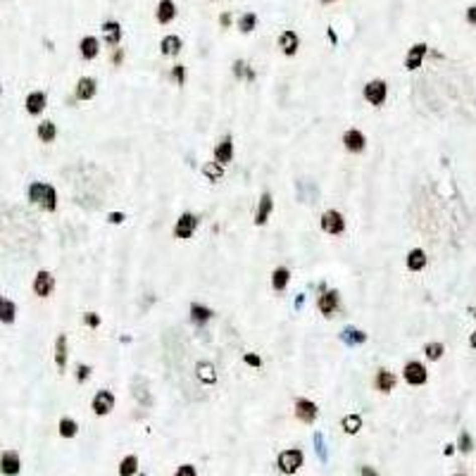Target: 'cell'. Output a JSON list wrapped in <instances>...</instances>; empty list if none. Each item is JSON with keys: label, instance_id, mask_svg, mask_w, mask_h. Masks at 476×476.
<instances>
[{"label": "cell", "instance_id": "6da1fadb", "mask_svg": "<svg viewBox=\"0 0 476 476\" xmlns=\"http://www.w3.org/2000/svg\"><path fill=\"white\" fill-rule=\"evenodd\" d=\"M300 467H303V452L298 448L283 450V452L278 455V469H281L283 474H296Z\"/></svg>", "mask_w": 476, "mask_h": 476}, {"label": "cell", "instance_id": "7a4b0ae2", "mask_svg": "<svg viewBox=\"0 0 476 476\" xmlns=\"http://www.w3.org/2000/svg\"><path fill=\"white\" fill-rule=\"evenodd\" d=\"M322 231L331 236H338L345 231V219L338 210H326L322 215Z\"/></svg>", "mask_w": 476, "mask_h": 476}, {"label": "cell", "instance_id": "3957f363", "mask_svg": "<svg viewBox=\"0 0 476 476\" xmlns=\"http://www.w3.org/2000/svg\"><path fill=\"white\" fill-rule=\"evenodd\" d=\"M364 98H367V103H371L374 108H381L384 103H386V96H388V86L386 81H369L367 86H364Z\"/></svg>", "mask_w": 476, "mask_h": 476}, {"label": "cell", "instance_id": "277c9868", "mask_svg": "<svg viewBox=\"0 0 476 476\" xmlns=\"http://www.w3.org/2000/svg\"><path fill=\"white\" fill-rule=\"evenodd\" d=\"M426 378H429V374H426V367H424L422 362L412 359V362L405 364V381H407L410 386H424Z\"/></svg>", "mask_w": 476, "mask_h": 476}, {"label": "cell", "instance_id": "5b68a950", "mask_svg": "<svg viewBox=\"0 0 476 476\" xmlns=\"http://www.w3.org/2000/svg\"><path fill=\"white\" fill-rule=\"evenodd\" d=\"M198 226V217L191 215V212H183V215L176 219V226H174V236L176 238H191L193 231Z\"/></svg>", "mask_w": 476, "mask_h": 476}, {"label": "cell", "instance_id": "8992f818", "mask_svg": "<svg viewBox=\"0 0 476 476\" xmlns=\"http://www.w3.org/2000/svg\"><path fill=\"white\" fill-rule=\"evenodd\" d=\"M317 307H319V312H322L324 317H331L333 312L341 307V296H338L336 291H324L322 296H319Z\"/></svg>", "mask_w": 476, "mask_h": 476}, {"label": "cell", "instance_id": "52a82bcc", "mask_svg": "<svg viewBox=\"0 0 476 476\" xmlns=\"http://www.w3.org/2000/svg\"><path fill=\"white\" fill-rule=\"evenodd\" d=\"M317 414H319V410H317V405L312 403V400H307V398H300L296 403V417L300 419L303 424H312L317 419Z\"/></svg>", "mask_w": 476, "mask_h": 476}, {"label": "cell", "instance_id": "ba28073f", "mask_svg": "<svg viewBox=\"0 0 476 476\" xmlns=\"http://www.w3.org/2000/svg\"><path fill=\"white\" fill-rule=\"evenodd\" d=\"M343 145H345V150H350V153H362V150L367 148V138H364L362 131L350 129V131L343 134Z\"/></svg>", "mask_w": 476, "mask_h": 476}, {"label": "cell", "instance_id": "9c48e42d", "mask_svg": "<svg viewBox=\"0 0 476 476\" xmlns=\"http://www.w3.org/2000/svg\"><path fill=\"white\" fill-rule=\"evenodd\" d=\"M55 288V278L50 271H38L36 278H34V293H36L38 298H48L50 293H53Z\"/></svg>", "mask_w": 476, "mask_h": 476}, {"label": "cell", "instance_id": "30bf717a", "mask_svg": "<svg viewBox=\"0 0 476 476\" xmlns=\"http://www.w3.org/2000/svg\"><path fill=\"white\" fill-rule=\"evenodd\" d=\"M112 410H115V396L110 391H98L93 398V412L103 417V414H110Z\"/></svg>", "mask_w": 476, "mask_h": 476}, {"label": "cell", "instance_id": "8fae6325", "mask_svg": "<svg viewBox=\"0 0 476 476\" xmlns=\"http://www.w3.org/2000/svg\"><path fill=\"white\" fill-rule=\"evenodd\" d=\"M19 469H22V462H19L17 452H15V450L3 452V457H0V471H3L5 476H17Z\"/></svg>", "mask_w": 476, "mask_h": 476}, {"label": "cell", "instance_id": "7c38bea8", "mask_svg": "<svg viewBox=\"0 0 476 476\" xmlns=\"http://www.w3.org/2000/svg\"><path fill=\"white\" fill-rule=\"evenodd\" d=\"M426 43H417V45H412L410 48V53H407V57H405V67L410 69V72H414V69H419L422 67V60H424V55H426Z\"/></svg>", "mask_w": 476, "mask_h": 476}, {"label": "cell", "instance_id": "4fadbf2b", "mask_svg": "<svg viewBox=\"0 0 476 476\" xmlns=\"http://www.w3.org/2000/svg\"><path fill=\"white\" fill-rule=\"evenodd\" d=\"M96 79H90V76H81L79 81H76V90H74V96H76V100H90L93 96H96Z\"/></svg>", "mask_w": 476, "mask_h": 476}, {"label": "cell", "instance_id": "5bb4252c", "mask_svg": "<svg viewBox=\"0 0 476 476\" xmlns=\"http://www.w3.org/2000/svg\"><path fill=\"white\" fill-rule=\"evenodd\" d=\"M271 207H274V198H271V193H262L260 207H257V215H255V224L262 226L264 222H267V219H269Z\"/></svg>", "mask_w": 476, "mask_h": 476}, {"label": "cell", "instance_id": "9a60e30c", "mask_svg": "<svg viewBox=\"0 0 476 476\" xmlns=\"http://www.w3.org/2000/svg\"><path fill=\"white\" fill-rule=\"evenodd\" d=\"M215 160L219 162V164H226V162L234 160V141H231V136H226L222 143L217 145L215 150Z\"/></svg>", "mask_w": 476, "mask_h": 476}, {"label": "cell", "instance_id": "2e32d148", "mask_svg": "<svg viewBox=\"0 0 476 476\" xmlns=\"http://www.w3.org/2000/svg\"><path fill=\"white\" fill-rule=\"evenodd\" d=\"M103 36H105V43L108 45H119V41H122V27H119V22H105L103 24Z\"/></svg>", "mask_w": 476, "mask_h": 476}, {"label": "cell", "instance_id": "e0dca14e", "mask_svg": "<svg viewBox=\"0 0 476 476\" xmlns=\"http://www.w3.org/2000/svg\"><path fill=\"white\" fill-rule=\"evenodd\" d=\"M45 93H41V90H34V93H29L27 96V112L29 115H41L45 110Z\"/></svg>", "mask_w": 476, "mask_h": 476}, {"label": "cell", "instance_id": "ac0fdd59", "mask_svg": "<svg viewBox=\"0 0 476 476\" xmlns=\"http://www.w3.org/2000/svg\"><path fill=\"white\" fill-rule=\"evenodd\" d=\"M212 310L210 307H205V305H198V303H193L191 305V322L196 324V326H203V324H207L210 319H212Z\"/></svg>", "mask_w": 476, "mask_h": 476}, {"label": "cell", "instance_id": "d6986e66", "mask_svg": "<svg viewBox=\"0 0 476 476\" xmlns=\"http://www.w3.org/2000/svg\"><path fill=\"white\" fill-rule=\"evenodd\" d=\"M376 388L381 393H391L396 388V374L388 369H378L376 371Z\"/></svg>", "mask_w": 476, "mask_h": 476}, {"label": "cell", "instance_id": "ffe728a7", "mask_svg": "<svg viewBox=\"0 0 476 476\" xmlns=\"http://www.w3.org/2000/svg\"><path fill=\"white\" fill-rule=\"evenodd\" d=\"M278 45H281L283 55H296L298 53V45H300L298 34H296V31H283V34H281V38H278Z\"/></svg>", "mask_w": 476, "mask_h": 476}, {"label": "cell", "instance_id": "44dd1931", "mask_svg": "<svg viewBox=\"0 0 476 476\" xmlns=\"http://www.w3.org/2000/svg\"><path fill=\"white\" fill-rule=\"evenodd\" d=\"M55 364L60 371H64V367H67V336L64 333H60L55 341Z\"/></svg>", "mask_w": 476, "mask_h": 476}, {"label": "cell", "instance_id": "7402d4cb", "mask_svg": "<svg viewBox=\"0 0 476 476\" xmlns=\"http://www.w3.org/2000/svg\"><path fill=\"white\" fill-rule=\"evenodd\" d=\"M341 341L345 345H362V343H367V333L355 329V326H348V329H343Z\"/></svg>", "mask_w": 476, "mask_h": 476}, {"label": "cell", "instance_id": "603a6c76", "mask_svg": "<svg viewBox=\"0 0 476 476\" xmlns=\"http://www.w3.org/2000/svg\"><path fill=\"white\" fill-rule=\"evenodd\" d=\"M79 50H81V57L83 60H93L96 55H98V50H100V43H98V38H93V36H86V38H81V43H79Z\"/></svg>", "mask_w": 476, "mask_h": 476}, {"label": "cell", "instance_id": "cb8c5ba5", "mask_svg": "<svg viewBox=\"0 0 476 476\" xmlns=\"http://www.w3.org/2000/svg\"><path fill=\"white\" fill-rule=\"evenodd\" d=\"M424 267H426V252H424L422 248L410 250V255H407V269L410 271H422Z\"/></svg>", "mask_w": 476, "mask_h": 476}, {"label": "cell", "instance_id": "d4e9b609", "mask_svg": "<svg viewBox=\"0 0 476 476\" xmlns=\"http://www.w3.org/2000/svg\"><path fill=\"white\" fill-rule=\"evenodd\" d=\"M174 17H176V5L171 0H162L160 5H157V22L160 24H169Z\"/></svg>", "mask_w": 476, "mask_h": 476}, {"label": "cell", "instance_id": "484cf974", "mask_svg": "<svg viewBox=\"0 0 476 476\" xmlns=\"http://www.w3.org/2000/svg\"><path fill=\"white\" fill-rule=\"evenodd\" d=\"M15 317H17V307H15V303L0 296V322H3V324H12V322H15Z\"/></svg>", "mask_w": 476, "mask_h": 476}, {"label": "cell", "instance_id": "4316f807", "mask_svg": "<svg viewBox=\"0 0 476 476\" xmlns=\"http://www.w3.org/2000/svg\"><path fill=\"white\" fill-rule=\"evenodd\" d=\"M196 374H198V378L203 381V384H207V386L217 381L215 364H210V362H198V367H196Z\"/></svg>", "mask_w": 476, "mask_h": 476}, {"label": "cell", "instance_id": "83f0119b", "mask_svg": "<svg viewBox=\"0 0 476 476\" xmlns=\"http://www.w3.org/2000/svg\"><path fill=\"white\" fill-rule=\"evenodd\" d=\"M45 191H48V183H43V181H34V183L29 186L27 196H29V200H31L34 205H41V203H43V198H45Z\"/></svg>", "mask_w": 476, "mask_h": 476}, {"label": "cell", "instance_id": "f1b7e54d", "mask_svg": "<svg viewBox=\"0 0 476 476\" xmlns=\"http://www.w3.org/2000/svg\"><path fill=\"white\" fill-rule=\"evenodd\" d=\"M160 48L167 57H174V55L181 53V38L179 36H164L162 38V43H160Z\"/></svg>", "mask_w": 476, "mask_h": 476}, {"label": "cell", "instance_id": "f546056e", "mask_svg": "<svg viewBox=\"0 0 476 476\" xmlns=\"http://www.w3.org/2000/svg\"><path fill=\"white\" fill-rule=\"evenodd\" d=\"M288 281H291V271H288L286 267L274 269V274H271V288H274V291H283V288L288 286Z\"/></svg>", "mask_w": 476, "mask_h": 476}, {"label": "cell", "instance_id": "4dcf8cb0", "mask_svg": "<svg viewBox=\"0 0 476 476\" xmlns=\"http://www.w3.org/2000/svg\"><path fill=\"white\" fill-rule=\"evenodd\" d=\"M38 138L43 141V143H53L55 141V136H57V129H55V124L53 122H41L38 124Z\"/></svg>", "mask_w": 476, "mask_h": 476}, {"label": "cell", "instance_id": "1f68e13d", "mask_svg": "<svg viewBox=\"0 0 476 476\" xmlns=\"http://www.w3.org/2000/svg\"><path fill=\"white\" fill-rule=\"evenodd\" d=\"M341 426H343V431H345V433L355 436V433L362 429V417H359V414H348V417H343Z\"/></svg>", "mask_w": 476, "mask_h": 476}, {"label": "cell", "instance_id": "d6a6232c", "mask_svg": "<svg viewBox=\"0 0 476 476\" xmlns=\"http://www.w3.org/2000/svg\"><path fill=\"white\" fill-rule=\"evenodd\" d=\"M234 76H236V79L255 81V72H252V67H248V62H243V60H236V62H234Z\"/></svg>", "mask_w": 476, "mask_h": 476}, {"label": "cell", "instance_id": "836d02e7", "mask_svg": "<svg viewBox=\"0 0 476 476\" xmlns=\"http://www.w3.org/2000/svg\"><path fill=\"white\" fill-rule=\"evenodd\" d=\"M203 174H205L210 181H219L224 176V167H222L219 162H207L205 167H203Z\"/></svg>", "mask_w": 476, "mask_h": 476}, {"label": "cell", "instance_id": "e575fe53", "mask_svg": "<svg viewBox=\"0 0 476 476\" xmlns=\"http://www.w3.org/2000/svg\"><path fill=\"white\" fill-rule=\"evenodd\" d=\"M136 471H138V459H136L134 455H129V457L122 459V464H119V476H134Z\"/></svg>", "mask_w": 476, "mask_h": 476}, {"label": "cell", "instance_id": "d590c367", "mask_svg": "<svg viewBox=\"0 0 476 476\" xmlns=\"http://www.w3.org/2000/svg\"><path fill=\"white\" fill-rule=\"evenodd\" d=\"M76 431H79V426H76L74 419H69V417L60 419V436H62V438H74Z\"/></svg>", "mask_w": 476, "mask_h": 476}, {"label": "cell", "instance_id": "8d00e7d4", "mask_svg": "<svg viewBox=\"0 0 476 476\" xmlns=\"http://www.w3.org/2000/svg\"><path fill=\"white\" fill-rule=\"evenodd\" d=\"M255 27H257V15L255 12H245L241 17V22H238V29H241L243 34H250Z\"/></svg>", "mask_w": 476, "mask_h": 476}, {"label": "cell", "instance_id": "74e56055", "mask_svg": "<svg viewBox=\"0 0 476 476\" xmlns=\"http://www.w3.org/2000/svg\"><path fill=\"white\" fill-rule=\"evenodd\" d=\"M424 352H426V357L431 359V362H436V359L443 357L445 348H443V343H426V345H424Z\"/></svg>", "mask_w": 476, "mask_h": 476}, {"label": "cell", "instance_id": "f35d334b", "mask_svg": "<svg viewBox=\"0 0 476 476\" xmlns=\"http://www.w3.org/2000/svg\"><path fill=\"white\" fill-rule=\"evenodd\" d=\"M457 448L462 450V452H471V450H474V440H471V436H469L467 431H462V433H459Z\"/></svg>", "mask_w": 476, "mask_h": 476}, {"label": "cell", "instance_id": "ab89813d", "mask_svg": "<svg viewBox=\"0 0 476 476\" xmlns=\"http://www.w3.org/2000/svg\"><path fill=\"white\" fill-rule=\"evenodd\" d=\"M315 450H317V457L326 462V448H324V436L322 433H315Z\"/></svg>", "mask_w": 476, "mask_h": 476}, {"label": "cell", "instance_id": "60d3db41", "mask_svg": "<svg viewBox=\"0 0 476 476\" xmlns=\"http://www.w3.org/2000/svg\"><path fill=\"white\" fill-rule=\"evenodd\" d=\"M171 76H174V81H176L179 86H183V83H186V67H183V64H176V67L171 69Z\"/></svg>", "mask_w": 476, "mask_h": 476}, {"label": "cell", "instance_id": "b9f144b4", "mask_svg": "<svg viewBox=\"0 0 476 476\" xmlns=\"http://www.w3.org/2000/svg\"><path fill=\"white\" fill-rule=\"evenodd\" d=\"M88 376H90V367H88V364H79V367H76V381H79V384H83Z\"/></svg>", "mask_w": 476, "mask_h": 476}, {"label": "cell", "instance_id": "7bdbcfd3", "mask_svg": "<svg viewBox=\"0 0 476 476\" xmlns=\"http://www.w3.org/2000/svg\"><path fill=\"white\" fill-rule=\"evenodd\" d=\"M83 322L88 324L90 329H96V326H100V317L96 315V312H86V315H83Z\"/></svg>", "mask_w": 476, "mask_h": 476}, {"label": "cell", "instance_id": "ee69618b", "mask_svg": "<svg viewBox=\"0 0 476 476\" xmlns=\"http://www.w3.org/2000/svg\"><path fill=\"white\" fill-rule=\"evenodd\" d=\"M176 476H196V467L193 464H181L176 469Z\"/></svg>", "mask_w": 476, "mask_h": 476}, {"label": "cell", "instance_id": "f6af8a7d", "mask_svg": "<svg viewBox=\"0 0 476 476\" xmlns=\"http://www.w3.org/2000/svg\"><path fill=\"white\" fill-rule=\"evenodd\" d=\"M243 359H245V364H252V367H260V364H262L260 355H255V352H248Z\"/></svg>", "mask_w": 476, "mask_h": 476}, {"label": "cell", "instance_id": "bcb514c9", "mask_svg": "<svg viewBox=\"0 0 476 476\" xmlns=\"http://www.w3.org/2000/svg\"><path fill=\"white\" fill-rule=\"evenodd\" d=\"M108 222L110 224H122V222H124V215H122V212H110Z\"/></svg>", "mask_w": 476, "mask_h": 476}, {"label": "cell", "instance_id": "7dc6e473", "mask_svg": "<svg viewBox=\"0 0 476 476\" xmlns=\"http://www.w3.org/2000/svg\"><path fill=\"white\" fill-rule=\"evenodd\" d=\"M122 60H124V50L119 48V50H115V53H112V62L119 67V64H122Z\"/></svg>", "mask_w": 476, "mask_h": 476}, {"label": "cell", "instance_id": "c3c4849f", "mask_svg": "<svg viewBox=\"0 0 476 476\" xmlns=\"http://www.w3.org/2000/svg\"><path fill=\"white\" fill-rule=\"evenodd\" d=\"M467 22L469 24H476V5H471V8L467 10Z\"/></svg>", "mask_w": 476, "mask_h": 476}, {"label": "cell", "instance_id": "681fc988", "mask_svg": "<svg viewBox=\"0 0 476 476\" xmlns=\"http://www.w3.org/2000/svg\"><path fill=\"white\" fill-rule=\"evenodd\" d=\"M359 476H378V474H376V469L374 467H362L359 469Z\"/></svg>", "mask_w": 476, "mask_h": 476}, {"label": "cell", "instance_id": "f907efd6", "mask_svg": "<svg viewBox=\"0 0 476 476\" xmlns=\"http://www.w3.org/2000/svg\"><path fill=\"white\" fill-rule=\"evenodd\" d=\"M219 22H222V27H229V24H231V15H229V12H224V15L219 17Z\"/></svg>", "mask_w": 476, "mask_h": 476}, {"label": "cell", "instance_id": "816d5d0a", "mask_svg": "<svg viewBox=\"0 0 476 476\" xmlns=\"http://www.w3.org/2000/svg\"><path fill=\"white\" fill-rule=\"evenodd\" d=\"M326 36H329V41H331L333 45L338 43V36H336V31H333V29H326Z\"/></svg>", "mask_w": 476, "mask_h": 476}, {"label": "cell", "instance_id": "f5cc1de1", "mask_svg": "<svg viewBox=\"0 0 476 476\" xmlns=\"http://www.w3.org/2000/svg\"><path fill=\"white\" fill-rule=\"evenodd\" d=\"M469 345H471V348H474V350H476V331L471 333V338H469Z\"/></svg>", "mask_w": 476, "mask_h": 476}, {"label": "cell", "instance_id": "db71d44e", "mask_svg": "<svg viewBox=\"0 0 476 476\" xmlns=\"http://www.w3.org/2000/svg\"><path fill=\"white\" fill-rule=\"evenodd\" d=\"M455 452V445H445V455H452Z\"/></svg>", "mask_w": 476, "mask_h": 476}, {"label": "cell", "instance_id": "11a10c76", "mask_svg": "<svg viewBox=\"0 0 476 476\" xmlns=\"http://www.w3.org/2000/svg\"><path fill=\"white\" fill-rule=\"evenodd\" d=\"M296 307H298V310L303 307V296H298V298H296Z\"/></svg>", "mask_w": 476, "mask_h": 476}, {"label": "cell", "instance_id": "9f6ffc18", "mask_svg": "<svg viewBox=\"0 0 476 476\" xmlns=\"http://www.w3.org/2000/svg\"><path fill=\"white\" fill-rule=\"evenodd\" d=\"M469 312H471V315H474V319H476V307H469Z\"/></svg>", "mask_w": 476, "mask_h": 476}, {"label": "cell", "instance_id": "6f0895ef", "mask_svg": "<svg viewBox=\"0 0 476 476\" xmlns=\"http://www.w3.org/2000/svg\"><path fill=\"white\" fill-rule=\"evenodd\" d=\"M322 3H333V0H322Z\"/></svg>", "mask_w": 476, "mask_h": 476}, {"label": "cell", "instance_id": "680465c9", "mask_svg": "<svg viewBox=\"0 0 476 476\" xmlns=\"http://www.w3.org/2000/svg\"><path fill=\"white\" fill-rule=\"evenodd\" d=\"M457 476H464V474H457Z\"/></svg>", "mask_w": 476, "mask_h": 476}, {"label": "cell", "instance_id": "91938a15", "mask_svg": "<svg viewBox=\"0 0 476 476\" xmlns=\"http://www.w3.org/2000/svg\"><path fill=\"white\" fill-rule=\"evenodd\" d=\"M0 93H3V88H0Z\"/></svg>", "mask_w": 476, "mask_h": 476}, {"label": "cell", "instance_id": "94428289", "mask_svg": "<svg viewBox=\"0 0 476 476\" xmlns=\"http://www.w3.org/2000/svg\"><path fill=\"white\" fill-rule=\"evenodd\" d=\"M141 476H145V474H141Z\"/></svg>", "mask_w": 476, "mask_h": 476}]
</instances>
